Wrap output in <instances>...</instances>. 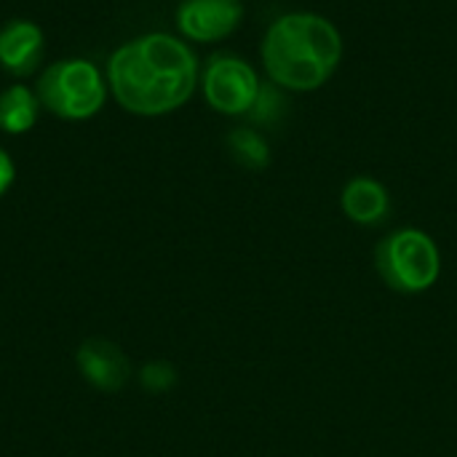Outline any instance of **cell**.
Returning <instances> with one entry per match:
<instances>
[{
	"mask_svg": "<svg viewBox=\"0 0 457 457\" xmlns=\"http://www.w3.org/2000/svg\"><path fill=\"white\" fill-rule=\"evenodd\" d=\"M104 75L110 96L126 112L161 118L193 99L201 83V64L185 37L145 32L110 54Z\"/></svg>",
	"mask_w": 457,
	"mask_h": 457,
	"instance_id": "obj_1",
	"label": "cell"
},
{
	"mask_svg": "<svg viewBox=\"0 0 457 457\" xmlns=\"http://www.w3.org/2000/svg\"><path fill=\"white\" fill-rule=\"evenodd\" d=\"M260 59L268 80L281 91H316L340 67L343 35L316 11H289L265 29Z\"/></svg>",
	"mask_w": 457,
	"mask_h": 457,
	"instance_id": "obj_2",
	"label": "cell"
},
{
	"mask_svg": "<svg viewBox=\"0 0 457 457\" xmlns=\"http://www.w3.org/2000/svg\"><path fill=\"white\" fill-rule=\"evenodd\" d=\"M40 107L62 120H91L102 112L110 86L99 64L83 56H67L40 70L35 80Z\"/></svg>",
	"mask_w": 457,
	"mask_h": 457,
	"instance_id": "obj_3",
	"label": "cell"
},
{
	"mask_svg": "<svg viewBox=\"0 0 457 457\" xmlns=\"http://www.w3.org/2000/svg\"><path fill=\"white\" fill-rule=\"evenodd\" d=\"M375 265L394 292L423 295L439 281L442 252L426 230L399 228L378 244Z\"/></svg>",
	"mask_w": 457,
	"mask_h": 457,
	"instance_id": "obj_4",
	"label": "cell"
},
{
	"mask_svg": "<svg viewBox=\"0 0 457 457\" xmlns=\"http://www.w3.org/2000/svg\"><path fill=\"white\" fill-rule=\"evenodd\" d=\"M201 94L206 104L228 118H246L257 102L262 80L257 70L238 54L220 51L201 67Z\"/></svg>",
	"mask_w": 457,
	"mask_h": 457,
	"instance_id": "obj_5",
	"label": "cell"
},
{
	"mask_svg": "<svg viewBox=\"0 0 457 457\" xmlns=\"http://www.w3.org/2000/svg\"><path fill=\"white\" fill-rule=\"evenodd\" d=\"M244 13L246 8L241 0H182L174 21L185 40L220 43L241 27Z\"/></svg>",
	"mask_w": 457,
	"mask_h": 457,
	"instance_id": "obj_6",
	"label": "cell"
},
{
	"mask_svg": "<svg viewBox=\"0 0 457 457\" xmlns=\"http://www.w3.org/2000/svg\"><path fill=\"white\" fill-rule=\"evenodd\" d=\"M46 35L32 19H8L0 27V67L21 80L40 70Z\"/></svg>",
	"mask_w": 457,
	"mask_h": 457,
	"instance_id": "obj_7",
	"label": "cell"
},
{
	"mask_svg": "<svg viewBox=\"0 0 457 457\" xmlns=\"http://www.w3.org/2000/svg\"><path fill=\"white\" fill-rule=\"evenodd\" d=\"M340 206L351 222L361 228H375L391 217V193L375 177H353L340 193Z\"/></svg>",
	"mask_w": 457,
	"mask_h": 457,
	"instance_id": "obj_8",
	"label": "cell"
},
{
	"mask_svg": "<svg viewBox=\"0 0 457 457\" xmlns=\"http://www.w3.org/2000/svg\"><path fill=\"white\" fill-rule=\"evenodd\" d=\"M78 367L102 391H118L129 378L126 356L120 353V348L104 340H88L78 351Z\"/></svg>",
	"mask_w": 457,
	"mask_h": 457,
	"instance_id": "obj_9",
	"label": "cell"
},
{
	"mask_svg": "<svg viewBox=\"0 0 457 457\" xmlns=\"http://www.w3.org/2000/svg\"><path fill=\"white\" fill-rule=\"evenodd\" d=\"M40 99L35 94V86L27 83H11L0 91V131L19 137L35 129L40 118Z\"/></svg>",
	"mask_w": 457,
	"mask_h": 457,
	"instance_id": "obj_10",
	"label": "cell"
},
{
	"mask_svg": "<svg viewBox=\"0 0 457 457\" xmlns=\"http://www.w3.org/2000/svg\"><path fill=\"white\" fill-rule=\"evenodd\" d=\"M228 150L230 155L252 169V171H262L268 163H270V147H268V139L254 129V126H238L228 134Z\"/></svg>",
	"mask_w": 457,
	"mask_h": 457,
	"instance_id": "obj_11",
	"label": "cell"
},
{
	"mask_svg": "<svg viewBox=\"0 0 457 457\" xmlns=\"http://www.w3.org/2000/svg\"><path fill=\"white\" fill-rule=\"evenodd\" d=\"M281 112H284V99H281V88L276 86V83H265L262 80V88H260V94H257V102H254V107L249 110V120L252 123H262V126H268V123H276L278 118H281Z\"/></svg>",
	"mask_w": 457,
	"mask_h": 457,
	"instance_id": "obj_12",
	"label": "cell"
},
{
	"mask_svg": "<svg viewBox=\"0 0 457 457\" xmlns=\"http://www.w3.org/2000/svg\"><path fill=\"white\" fill-rule=\"evenodd\" d=\"M174 380H177L174 370L169 364H163V361H155V364H150V367L142 370V386L150 388V391H155V394L171 388Z\"/></svg>",
	"mask_w": 457,
	"mask_h": 457,
	"instance_id": "obj_13",
	"label": "cell"
},
{
	"mask_svg": "<svg viewBox=\"0 0 457 457\" xmlns=\"http://www.w3.org/2000/svg\"><path fill=\"white\" fill-rule=\"evenodd\" d=\"M16 182V163L13 158L0 147V195H5L11 190V185Z\"/></svg>",
	"mask_w": 457,
	"mask_h": 457,
	"instance_id": "obj_14",
	"label": "cell"
}]
</instances>
